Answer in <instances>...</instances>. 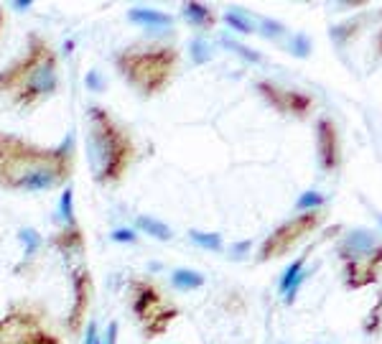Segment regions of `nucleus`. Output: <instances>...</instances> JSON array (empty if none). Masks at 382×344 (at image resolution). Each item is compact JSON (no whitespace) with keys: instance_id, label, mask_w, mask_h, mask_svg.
I'll return each instance as SVG.
<instances>
[{"instance_id":"nucleus-11","label":"nucleus","mask_w":382,"mask_h":344,"mask_svg":"<svg viewBox=\"0 0 382 344\" xmlns=\"http://www.w3.org/2000/svg\"><path fill=\"white\" fill-rule=\"evenodd\" d=\"M316 146H319V164L326 173H334L342 164V141L339 127L331 118L316 120Z\"/></svg>"},{"instance_id":"nucleus-30","label":"nucleus","mask_w":382,"mask_h":344,"mask_svg":"<svg viewBox=\"0 0 382 344\" xmlns=\"http://www.w3.org/2000/svg\"><path fill=\"white\" fill-rule=\"evenodd\" d=\"M87 84H92V90H102V79H100V75H97V72H89V75H87Z\"/></svg>"},{"instance_id":"nucleus-21","label":"nucleus","mask_w":382,"mask_h":344,"mask_svg":"<svg viewBox=\"0 0 382 344\" xmlns=\"http://www.w3.org/2000/svg\"><path fill=\"white\" fill-rule=\"evenodd\" d=\"M323 204H326V196L319 194V191H303L298 196V202H296V210L301 212H314V210H323Z\"/></svg>"},{"instance_id":"nucleus-25","label":"nucleus","mask_w":382,"mask_h":344,"mask_svg":"<svg viewBox=\"0 0 382 344\" xmlns=\"http://www.w3.org/2000/svg\"><path fill=\"white\" fill-rule=\"evenodd\" d=\"M224 44L232 49V52H237L240 56H245L247 61H260V54L257 52H250V49H245L243 44H237V41H232V38H224Z\"/></svg>"},{"instance_id":"nucleus-22","label":"nucleus","mask_w":382,"mask_h":344,"mask_svg":"<svg viewBox=\"0 0 382 344\" xmlns=\"http://www.w3.org/2000/svg\"><path fill=\"white\" fill-rule=\"evenodd\" d=\"M224 21L229 23V29L240 31V33H252V31H255V26H252L250 18H247V15H243L240 10H229V13L224 15Z\"/></svg>"},{"instance_id":"nucleus-2","label":"nucleus","mask_w":382,"mask_h":344,"mask_svg":"<svg viewBox=\"0 0 382 344\" xmlns=\"http://www.w3.org/2000/svg\"><path fill=\"white\" fill-rule=\"evenodd\" d=\"M61 59L44 33L31 31L18 56L0 67V97L15 110H36L59 92Z\"/></svg>"},{"instance_id":"nucleus-27","label":"nucleus","mask_w":382,"mask_h":344,"mask_svg":"<svg viewBox=\"0 0 382 344\" xmlns=\"http://www.w3.org/2000/svg\"><path fill=\"white\" fill-rule=\"evenodd\" d=\"M118 337H120V324L110 322L107 324V331H105V344H118Z\"/></svg>"},{"instance_id":"nucleus-19","label":"nucleus","mask_w":382,"mask_h":344,"mask_svg":"<svg viewBox=\"0 0 382 344\" xmlns=\"http://www.w3.org/2000/svg\"><path fill=\"white\" fill-rule=\"evenodd\" d=\"M189 237L197 242L199 247H204V250H214V253H220L222 250V235L220 232H201V230H191Z\"/></svg>"},{"instance_id":"nucleus-13","label":"nucleus","mask_w":382,"mask_h":344,"mask_svg":"<svg viewBox=\"0 0 382 344\" xmlns=\"http://www.w3.org/2000/svg\"><path fill=\"white\" fill-rule=\"evenodd\" d=\"M128 21L138 23V26H148V29H166V26L174 23V18L169 13H163V10H153V8H130Z\"/></svg>"},{"instance_id":"nucleus-12","label":"nucleus","mask_w":382,"mask_h":344,"mask_svg":"<svg viewBox=\"0 0 382 344\" xmlns=\"http://www.w3.org/2000/svg\"><path fill=\"white\" fill-rule=\"evenodd\" d=\"M52 245L56 247L61 255H66V258L84 253V232H82L79 222L61 225L59 230L52 235Z\"/></svg>"},{"instance_id":"nucleus-18","label":"nucleus","mask_w":382,"mask_h":344,"mask_svg":"<svg viewBox=\"0 0 382 344\" xmlns=\"http://www.w3.org/2000/svg\"><path fill=\"white\" fill-rule=\"evenodd\" d=\"M18 240L23 242V253H26V258H33V255L44 247V237H41L36 230H31V227L18 230Z\"/></svg>"},{"instance_id":"nucleus-3","label":"nucleus","mask_w":382,"mask_h":344,"mask_svg":"<svg viewBox=\"0 0 382 344\" xmlns=\"http://www.w3.org/2000/svg\"><path fill=\"white\" fill-rule=\"evenodd\" d=\"M84 146L92 181L102 189L120 187L138 161V146L130 127L105 105H87L84 113Z\"/></svg>"},{"instance_id":"nucleus-32","label":"nucleus","mask_w":382,"mask_h":344,"mask_svg":"<svg viewBox=\"0 0 382 344\" xmlns=\"http://www.w3.org/2000/svg\"><path fill=\"white\" fill-rule=\"evenodd\" d=\"M377 54L382 56V29H380V33H377Z\"/></svg>"},{"instance_id":"nucleus-1","label":"nucleus","mask_w":382,"mask_h":344,"mask_svg":"<svg viewBox=\"0 0 382 344\" xmlns=\"http://www.w3.org/2000/svg\"><path fill=\"white\" fill-rule=\"evenodd\" d=\"M74 173V138L44 146L18 133L0 130V189L3 191H54L69 187Z\"/></svg>"},{"instance_id":"nucleus-6","label":"nucleus","mask_w":382,"mask_h":344,"mask_svg":"<svg viewBox=\"0 0 382 344\" xmlns=\"http://www.w3.org/2000/svg\"><path fill=\"white\" fill-rule=\"evenodd\" d=\"M128 296H130V311L138 327L148 339L161 337L163 331L178 319V306H174L163 288L148 276H132L128 281Z\"/></svg>"},{"instance_id":"nucleus-8","label":"nucleus","mask_w":382,"mask_h":344,"mask_svg":"<svg viewBox=\"0 0 382 344\" xmlns=\"http://www.w3.org/2000/svg\"><path fill=\"white\" fill-rule=\"evenodd\" d=\"M326 222V210L314 212H298L296 217L280 222L275 230L263 240V245L257 247V263H270L288 255L293 247H298L306 237H311L319 227Z\"/></svg>"},{"instance_id":"nucleus-17","label":"nucleus","mask_w":382,"mask_h":344,"mask_svg":"<svg viewBox=\"0 0 382 344\" xmlns=\"http://www.w3.org/2000/svg\"><path fill=\"white\" fill-rule=\"evenodd\" d=\"M309 255H311V250H306V253H303L301 258H296V260L291 263V268L283 273V278H280V293H283V296H286L288 288L296 283V278L303 273V265H306V260H309Z\"/></svg>"},{"instance_id":"nucleus-20","label":"nucleus","mask_w":382,"mask_h":344,"mask_svg":"<svg viewBox=\"0 0 382 344\" xmlns=\"http://www.w3.org/2000/svg\"><path fill=\"white\" fill-rule=\"evenodd\" d=\"M59 217H61V225H72V222H77V217H74V189H72V184L64 187V191H61Z\"/></svg>"},{"instance_id":"nucleus-28","label":"nucleus","mask_w":382,"mask_h":344,"mask_svg":"<svg viewBox=\"0 0 382 344\" xmlns=\"http://www.w3.org/2000/svg\"><path fill=\"white\" fill-rule=\"evenodd\" d=\"M263 26H265V29H263V33H265V36H270V38L280 36V33H283V31H286V29H283V26H280L278 21H263Z\"/></svg>"},{"instance_id":"nucleus-16","label":"nucleus","mask_w":382,"mask_h":344,"mask_svg":"<svg viewBox=\"0 0 382 344\" xmlns=\"http://www.w3.org/2000/svg\"><path fill=\"white\" fill-rule=\"evenodd\" d=\"M181 10H184V15L197 26V29H212L214 26V13L204 6V3H184Z\"/></svg>"},{"instance_id":"nucleus-14","label":"nucleus","mask_w":382,"mask_h":344,"mask_svg":"<svg viewBox=\"0 0 382 344\" xmlns=\"http://www.w3.org/2000/svg\"><path fill=\"white\" fill-rule=\"evenodd\" d=\"M206 283V278L199 273V270L191 268H176L171 273V286L178 288V291H197Z\"/></svg>"},{"instance_id":"nucleus-7","label":"nucleus","mask_w":382,"mask_h":344,"mask_svg":"<svg viewBox=\"0 0 382 344\" xmlns=\"http://www.w3.org/2000/svg\"><path fill=\"white\" fill-rule=\"evenodd\" d=\"M0 344H64L38 304H13L0 316Z\"/></svg>"},{"instance_id":"nucleus-29","label":"nucleus","mask_w":382,"mask_h":344,"mask_svg":"<svg viewBox=\"0 0 382 344\" xmlns=\"http://www.w3.org/2000/svg\"><path fill=\"white\" fill-rule=\"evenodd\" d=\"M84 344H97V322L89 319L87 327H84Z\"/></svg>"},{"instance_id":"nucleus-26","label":"nucleus","mask_w":382,"mask_h":344,"mask_svg":"<svg viewBox=\"0 0 382 344\" xmlns=\"http://www.w3.org/2000/svg\"><path fill=\"white\" fill-rule=\"evenodd\" d=\"M110 237L115 240V242H135V240H138V232L128 230V227H120V230L112 232Z\"/></svg>"},{"instance_id":"nucleus-15","label":"nucleus","mask_w":382,"mask_h":344,"mask_svg":"<svg viewBox=\"0 0 382 344\" xmlns=\"http://www.w3.org/2000/svg\"><path fill=\"white\" fill-rule=\"evenodd\" d=\"M135 230L146 232V235L161 240V242L174 240V232H171V227L166 225V222H161V219H155V217H148V214H140V217L135 219Z\"/></svg>"},{"instance_id":"nucleus-9","label":"nucleus","mask_w":382,"mask_h":344,"mask_svg":"<svg viewBox=\"0 0 382 344\" xmlns=\"http://www.w3.org/2000/svg\"><path fill=\"white\" fill-rule=\"evenodd\" d=\"M92 299H95V281H92V273L84 263H79L77 268L72 270V306H69V314H66L64 324L72 337H79L84 334V327H87V314L92 308Z\"/></svg>"},{"instance_id":"nucleus-4","label":"nucleus","mask_w":382,"mask_h":344,"mask_svg":"<svg viewBox=\"0 0 382 344\" xmlns=\"http://www.w3.org/2000/svg\"><path fill=\"white\" fill-rule=\"evenodd\" d=\"M181 49L169 41H135L112 54V67L120 79L143 100L158 97L169 90L178 75Z\"/></svg>"},{"instance_id":"nucleus-5","label":"nucleus","mask_w":382,"mask_h":344,"mask_svg":"<svg viewBox=\"0 0 382 344\" xmlns=\"http://www.w3.org/2000/svg\"><path fill=\"white\" fill-rule=\"evenodd\" d=\"M337 255L344 263V283L349 291L375 286L382 273V242L369 230H352L339 240Z\"/></svg>"},{"instance_id":"nucleus-10","label":"nucleus","mask_w":382,"mask_h":344,"mask_svg":"<svg viewBox=\"0 0 382 344\" xmlns=\"http://www.w3.org/2000/svg\"><path fill=\"white\" fill-rule=\"evenodd\" d=\"M255 90L260 92V97L268 102V105L280 115H291V118H309L311 110H314V97L309 92L303 90H293V87H283L278 82H263L255 84Z\"/></svg>"},{"instance_id":"nucleus-23","label":"nucleus","mask_w":382,"mask_h":344,"mask_svg":"<svg viewBox=\"0 0 382 344\" xmlns=\"http://www.w3.org/2000/svg\"><path fill=\"white\" fill-rule=\"evenodd\" d=\"M288 49H291V52H293L296 56H309L311 41L306 36H301V33H298V36L291 38V46H288Z\"/></svg>"},{"instance_id":"nucleus-24","label":"nucleus","mask_w":382,"mask_h":344,"mask_svg":"<svg viewBox=\"0 0 382 344\" xmlns=\"http://www.w3.org/2000/svg\"><path fill=\"white\" fill-rule=\"evenodd\" d=\"M191 54H194V61H197V64L212 59V52H209V46H206L201 38H197V41L191 44Z\"/></svg>"},{"instance_id":"nucleus-31","label":"nucleus","mask_w":382,"mask_h":344,"mask_svg":"<svg viewBox=\"0 0 382 344\" xmlns=\"http://www.w3.org/2000/svg\"><path fill=\"white\" fill-rule=\"evenodd\" d=\"M3 29H6V8L0 6V33H3Z\"/></svg>"}]
</instances>
